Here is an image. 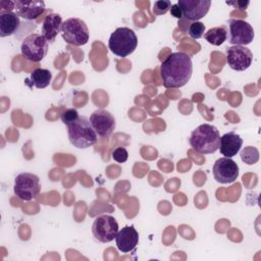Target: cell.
<instances>
[{
  "instance_id": "cell-1",
  "label": "cell",
  "mask_w": 261,
  "mask_h": 261,
  "mask_svg": "<svg viewBox=\"0 0 261 261\" xmlns=\"http://www.w3.org/2000/svg\"><path fill=\"white\" fill-rule=\"evenodd\" d=\"M193 73L192 58L185 52L169 54L160 65V75L165 88H181L188 84Z\"/></svg>"
},
{
  "instance_id": "cell-2",
  "label": "cell",
  "mask_w": 261,
  "mask_h": 261,
  "mask_svg": "<svg viewBox=\"0 0 261 261\" xmlns=\"http://www.w3.org/2000/svg\"><path fill=\"white\" fill-rule=\"evenodd\" d=\"M189 142L196 152L200 154H212L219 148V130L214 125L203 123L191 133Z\"/></svg>"
},
{
  "instance_id": "cell-3",
  "label": "cell",
  "mask_w": 261,
  "mask_h": 261,
  "mask_svg": "<svg viewBox=\"0 0 261 261\" xmlns=\"http://www.w3.org/2000/svg\"><path fill=\"white\" fill-rule=\"evenodd\" d=\"M67 135L71 145L79 149L92 147L98 141V136L90 122V118L86 116L80 115L76 121L67 125Z\"/></svg>"
},
{
  "instance_id": "cell-4",
  "label": "cell",
  "mask_w": 261,
  "mask_h": 261,
  "mask_svg": "<svg viewBox=\"0 0 261 261\" xmlns=\"http://www.w3.org/2000/svg\"><path fill=\"white\" fill-rule=\"evenodd\" d=\"M138 46V37L136 33L126 27L117 28L108 41V48L118 57H126L130 55Z\"/></svg>"
},
{
  "instance_id": "cell-5",
  "label": "cell",
  "mask_w": 261,
  "mask_h": 261,
  "mask_svg": "<svg viewBox=\"0 0 261 261\" xmlns=\"http://www.w3.org/2000/svg\"><path fill=\"white\" fill-rule=\"evenodd\" d=\"M61 37L70 45L83 46L89 41L90 33L86 22L77 17H70L61 25Z\"/></svg>"
},
{
  "instance_id": "cell-6",
  "label": "cell",
  "mask_w": 261,
  "mask_h": 261,
  "mask_svg": "<svg viewBox=\"0 0 261 261\" xmlns=\"http://www.w3.org/2000/svg\"><path fill=\"white\" fill-rule=\"evenodd\" d=\"M41 191L40 178L31 172H21L14 178L13 192L21 201L36 199Z\"/></svg>"
},
{
  "instance_id": "cell-7",
  "label": "cell",
  "mask_w": 261,
  "mask_h": 261,
  "mask_svg": "<svg viewBox=\"0 0 261 261\" xmlns=\"http://www.w3.org/2000/svg\"><path fill=\"white\" fill-rule=\"evenodd\" d=\"M22 57L32 62H40L48 52V41L39 34H31L20 45Z\"/></svg>"
},
{
  "instance_id": "cell-8",
  "label": "cell",
  "mask_w": 261,
  "mask_h": 261,
  "mask_svg": "<svg viewBox=\"0 0 261 261\" xmlns=\"http://www.w3.org/2000/svg\"><path fill=\"white\" fill-rule=\"evenodd\" d=\"M94 238L101 243L113 241L118 232V223L116 219L107 214L97 216L92 225Z\"/></svg>"
},
{
  "instance_id": "cell-9",
  "label": "cell",
  "mask_w": 261,
  "mask_h": 261,
  "mask_svg": "<svg viewBox=\"0 0 261 261\" xmlns=\"http://www.w3.org/2000/svg\"><path fill=\"white\" fill-rule=\"evenodd\" d=\"M228 42L232 45L246 46L252 43L254 39V30L252 25L242 19H229L227 31Z\"/></svg>"
},
{
  "instance_id": "cell-10",
  "label": "cell",
  "mask_w": 261,
  "mask_h": 261,
  "mask_svg": "<svg viewBox=\"0 0 261 261\" xmlns=\"http://www.w3.org/2000/svg\"><path fill=\"white\" fill-rule=\"evenodd\" d=\"M90 122L100 138L108 139L115 129L116 122L114 116L105 109H97L90 116Z\"/></svg>"
},
{
  "instance_id": "cell-11",
  "label": "cell",
  "mask_w": 261,
  "mask_h": 261,
  "mask_svg": "<svg viewBox=\"0 0 261 261\" xmlns=\"http://www.w3.org/2000/svg\"><path fill=\"white\" fill-rule=\"evenodd\" d=\"M226 61L231 69L244 71L252 64L253 54L246 46L233 45L226 48Z\"/></svg>"
},
{
  "instance_id": "cell-12",
  "label": "cell",
  "mask_w": 261,
  "mask_h": 261,
  "mask_svg": "<svg viewBox=\"0 0 261 261\" xmlns=\"http://www.w3.org/2000/svg\"><path fill=\"white\" fill-rule=\"evenodd\" d=\"M213 176L219 184H231L239 176V166L228 157L219 158L213 165Z\"/></svg>"
},
{
  "instance_id": "cell-13",
  "label": "cell",
  "mask_w": 261,
  "mask_h": 261,
  "mask_svg": "<svg viewBox=\"0 0 261 261\" xmlns=\"http://www.w3.org/2000/svg\"><path fill=\"white\" fill-rule=\"evenodd\" d=\"M177 4L182 10V15L193 21H199L209 11L210 0H178Z\"/></svg>"
},
{
  "instance_id": "cell-14",
  "label": "cell",
  "mask_w": 261,
  "mask_h": 261,
  "mask_svg": "<svg viewBox=\"0 0 261 261\" xmlns=\"http://www.w3.org/2000/svg\"><path fill=\"white\" fill-rule=\"evenodd\" d=\"M45 2L38 0H15L14 1V11L15 13L25 19L34 20L41 16L45 11Z\"/></svg>"
},
{
  "instance_id": "cell-15",
  "label": "cell",
  "mask_w": 261,
  "mask_h": 261,
  "mask_svg": "<svg viewBox=\"0 0 261 261\" xmlns=\"http://www.w3.org/2000/svg\"><path fill=\"white\" fill-rule=\"evenodd\" d=\"M114 240L116 243V247L120 252L129 253L135 251L139 243V233L134 225H127L118 230Z\"/></svg>"
},
{
  "instance_id": "cell-16",
  "label": "cell",
  "mask_w": 261,
  "mask_h": 261,
  "mask_svg": "<svg viewBox=\"0 0 261 261\" xmlns=\"http://www.w3.org/2000/svg\"><path fill=\"white\" fill-rule=\"evenodd\" d=\"M243 145V139L240 135L236 134L234 132H229L224 134L222 137H220V143H219V151L224 157H233L236 156Z\"/></svg>"
},
{
  "instance_id": "cell-17",
  "label": "cell",
  "mask_w": 261,
  "mask_h": 261,
  "mask_svg": "<svg viewBox=\"0 0 261 261\" xmlns=\"http://www.w3.org/2000/svg\"><path fill=\"white\" fill-rule=\"evenodd\" d=\"M62 17L58 13L48 14L42 24V36L48 41V43H53L61 31Z\"/></svg>"
},
{
  "instance_id": "cell-18",
  "label": "cell",
  "mask_w": 261,
  "mask_h": 261,
  "mask_svg": "<svg viewBox=\"0 0 261 261\" xmlns=\"http://www.w3.org/2000/svg\"><path fill=\"white\" fill-rule=\"evenodd\" d=\"M20 24L19 16L12 11H0V37L5 38L16 33Z\"/></svg>"
},
{
  "instance_id": "cell-19",
  "label": "cell",
  "mask_w": 261,
  "mask_h": 261,
  "mask_svg": "<svg viewBox=\"0 0 261 261\" xmlns=\"http://www.w3.org/2000/svg\"><path fill=\"white\" fill-rule=\"evenodd\" d=\"M52 80V73L46 68H36L30 75V81L33 86L38 89H44L48 87Z\"/></svg>"
},
{
  "instance_id": "cell-20",
  "label": "cell",
  "mask_w": 261,
  "mask_h": 261,
  "mask_svg": "<svg viewBox=\"0 0 261 261\" xmlns=\"http://www.w3.org/2000/svg\"><path fill=\"white\" fill-rule=\"evenodd\" d=\"M204 38L209 44L214 46H220L227 39V30L224 25L212 28L204 34Z\"/></svg>"
},
{
  "instance_id": "cell-21",
  "label": "cell",
  "mask_w": 261,
  "mask_h": 261,
  "mask_svg": "<svg viewBox=\"0 0 261 261\" xmlns=\"http://www.w3.org/2000/svg\"><path fill=\"white\" fill-rule=\"evenodd\" d=\"M241 159L248 165H253L259 160V151L256 147H245L241 152Z\"/></svg>"
},
{
  "instance_id": "cell-22",
  "label": "cell",
  "mask_w": 261,
  "mask_h": 261,
  "mask_svg": "<svg viewBox=\"0 0 261 261\" xmlns=\"http://www.w3.org/2000/svg\"><path fill=\"white\" fill-rule=\"evenodd\" d=\"M205 32V25L201 21H194L190 24L188 29L189 36L193 39H200L203 37Z\"/></svg>"
},
{
  "instance_id": "cell-23",
  "label": "cell",
  "mask_w": 261,
  "mask_h": 261,
  "mask_svg": "<svg viewBox=\"0 0 261 261\" xmlns=\"http://www.w3.org/2000/svg\"><path fill=\"white\" fill-rule=\"evenodd\" d=\"M79 117H80V114H79L77 110L74 109V108H67V109H65V110L61 113V115H60L61 121H62L66 126L69 125L70 123L76 121V120L79 119Z\"/></svg>"
},
{
  "instance_id": "cell-24",
  "label": "cell",
  "mask_w": 261,
  "mask_h": 261,
  "mask_svg": "<svg viewBox=\"0 0 261 261\" xmlns=\"http://www.w3.org/2000/svg\"><path fill=\"white\" fill-rule=\"evenodd\" d=\"M171 2L169 0H159L155 1L153 4V13L155 15H162L165 14L170 10Z\"/></svg>"
},
{
  "instance_id": "cell-25",
  "label": "cell",
  "mask_w": 261,
  "mask_h": 261,
  "mask_svg": "<svg viewBox=\"0 0 261 261\" xmlns=\"http://www.w3.org/2000/svg\"><path fill=\"white\" fill-rule=\"evenodd\" d=\"M112 158L114 161H116L118 163H123L128 158V152L123 147H117L112 152Z\"/></svg>"
},
{
  "instance_id": "cell-26",
  "label": "cell",
  "mask_w": 261,
  "mask_h": 261,
  "mask_svg": "<svg viewBox=\"0 0 261 261\" xmlns=\"http://www.w3.org/2000/svg\"><path fill=\"white\" fill-rule=\"evenodd\" d=\"M169 11H170L171 15H172L173 17H175V18L180 19L181 17H184V15H182V10H181L180 6H179L177 3H176V4H172Z\"/></svg>"
},
{
  "instance_id": "cell-27",
  "label": "cell",
  "mask_w": 261,
  "mask_h": 261,
  "mask_svg": "<svg viewBox=\"0 0 261 261\" xmlns=\"http://www.w3.org/2000/svg\"><path fill=\"white\" fill-rule=\"evenodd\" d=\"M225 3L228 4V5H233L238 8H241V9H246L248 7V5L250 4L249 1H231V2L226 1Z\"/></svg>"
}]
</instances>
